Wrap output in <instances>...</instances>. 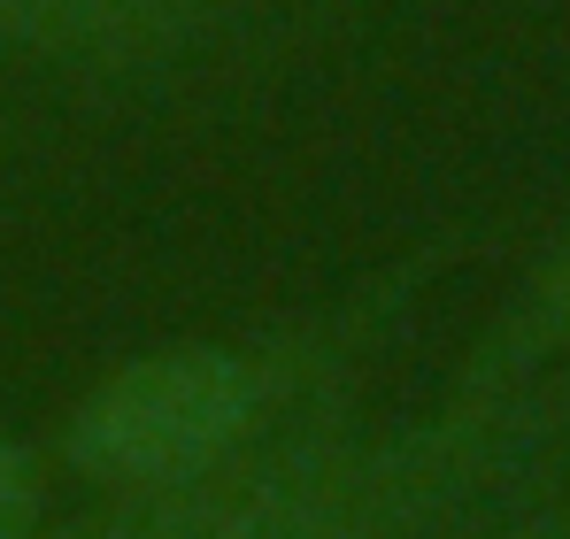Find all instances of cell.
Segmentation results:
<instances>
[{
	"label": "cell",
	"instance_id": "1",
	"mask_svg": "<svg viewBox=\"0 0 570 539\" xmlns=\"http://www.w3.org/2000/svg\"><path fill=\"white\" fill-rule=\"evenodd\" d=\"M570 432V378H455L448 409L363 432L340 401L293 416L263 448L200 478L116 493L94 517L39 525L31 539H440L471 501L532 470Z\"/></svg>",
	"mask_w": 570,
	"mask_h": 539
},
{
	"label": "cell",
	"instance_id": "2",
	"mask_svg": "<svg viewBox=\"0 0 570 539\" xmlns=\"http://www.w3.org/2000/svg\"><path fill=\"white\" fill-rule=\"evenodd\" d=\"M385 324L379 301L316 316L308 332H285L263 347L186 340L108 370L62 424V462L108 493H147L200 478L232 454L263 448L293 416L340 401L347 355Z\"/></svg>",
	"mask_w": 570,
	"mask_h": 539
},
{
	"label": "cell",
	"instance_id": "3",
	"mask_svg": "<svg viewBox=\"0 0 570 539\" xmlns=\"http://www.w3.org/2000/svg\"><path fill=\"white\" fill-rule=\"evenodd\" d=\"M347 0H0V86L163 92L278 62Z\"/></svg>",
	"mask_w": 570,
	"mask_h": 539
},
{
	"label": "cell",
	"instance_id": "4",
	"mask_svg": "<svg viewBox=\"0 0 570 539\" xmlns=\"http://www.w3.org/2000/svg\"><path fill=\"white\" fill-rule=\"evenodd\" d=\"M570 355V232L548 247L540 277L524 285V301L493 324V340L463 362V378L478 385H509V378H540Z\"/></svg>",
	"mask_w": 570,
	"mask_h": 539
},
{
	"label": "cell",
	"instance_id": "5",
	"mask_svg": "<svg viewBox=\"0 0 570 539\" xmlns=\"http://www.w3.org/2000/svg\"><path fill=\"white\" fill-rule=\"evenodd\" d=\"M47 478H39V454L0 440V539H31L47 517Z\"/></svg>",
	"mask_w": 570,
	"mask_h": 539
},
{
	"label": "cell",
	"instance_id": "6",
	"mask_svg": "<svg viewBox=\"0 0 570 539\" xmlns=\"http://www.w3.org/2000/svg\"><path fill=\"white\" fill-rule=\"evenodd\" d=\"M455 539H570V486H556L548 501L509 509V517H493V525H478V532H455Z\"/></svg>",
	"mask_w": 570,
	"mask_h": 539
}]
</instances>
